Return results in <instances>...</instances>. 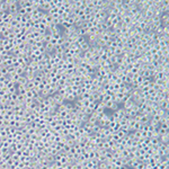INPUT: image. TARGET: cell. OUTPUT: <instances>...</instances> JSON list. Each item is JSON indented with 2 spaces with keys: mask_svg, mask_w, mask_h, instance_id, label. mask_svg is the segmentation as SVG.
<instances>
[{
  "mask_svg": "<svg viewBox=\"0 0 169 169\" xmlns=\"http://www.w3.org/2000/svg\"><path fill=\"white\" fill-rule=\"evenodd\" d=\"M106 112V109H105V105L103 104V103H97L95 106V111H94V113L95 114H97L99 116V115H102L103 113H105Z\"/></svg>",
  "mask_w": 169,
  "mask_h": 169,
  "instance_id": "obj_3",
  "label": "cell"
},
{
  "mask_svg": "<svg viewBox=\"0 0 169 169\" xmlns=\"http://www.w3.org/2000/svg\"><path fill=\"white\" fill-rule=\"evenodd\" d=\"M159 141L161 143H168L169 142V134H163V135H160Z\"/></svg>",
  "mask_w": 169,
  "mask_h": 169,
  "instance_id": "obj_6",
  "label": "cell"
},
{
  "mask_svg": "<svg viewBox=\"0 0 169 169\" xmlns=\"http://www.w3.org/2000/svg\"><path fill=\"white\" fill-rule=\"evenodd\" d=\"M159 105V107L163 111H165V112H168L169 109V99H163V100H161V102L158 104Z\"/></svg>",
  "mask_w": 169,
  "mask_h": 169,
  "instance_id": "obj_5",
  "label": "cell"
},
{
  "mask_svg": "<svg viewBox=\"0 0 169 169\" xmlns=\"http://www.w3.org/2000/svg\"><path fill=\"white\" fill-rule=\"evenodd\" d=\"M74 44H76L77 46L80 49V51L81 52L87 51V50L90 48V45H89V43H88V41H87L86 37H80L79 36V37L77 38V41H76Z\"/></svg>",
  "mask_w": 169,
  "mask_h": 169,
  "instance_id": "obj_1",
  "label": "cell"
},
{
  "mask_svg": "<svg viewBox=\"0 0 169 169\" xmlns=\"http://www.w3.org/2000/svg\"><path fill=\"white\" fill-rule=\"evenodd\" d=\"M111 116H112V118L116 120V121H121V120H123V118L125 117V111L120 106V108H118L117 111L113 112L112 114H111Z\"/></svg>",
  "mask_w": 169,
  "mask_h": 169,
  "instance_id": "obj_2",
  "label": "cell"
},
{
  "mask_svg": "<svg viewBox=\"0 0 169 169\" xmlns=\"http://www.w3.org/2000/svg\"><path fill=\"white\" fill-rule=\"evenodd\" d=\"M97 168L98 169H107V161H105V163H99Z\"/></svg>",
  "mask_w": 169,
  "mask_h": 169,
  "instance_id": "obj_7",
  "label": "cell"
},
{
  "mask_svg": "<svg viewBox=\"0 0 169 169\" xmlns=\"http://www.w3.org/2000/svg\"><path fill=\"white\" fill-rule=\"evenodd\" d=\"M52 97H53V100H54V103L57 104V106L61 105V104H63L65 100H64V97L62 95H60L59 93H55L52 95Z\"/></svg>",
  "mask_w": 169,
  "mask_h": 169,
  "instance_id": "obj_4",
  "label": "cell"
}]
</instances>
